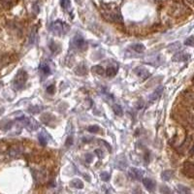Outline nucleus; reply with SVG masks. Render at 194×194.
I'll use <instances>...</instances> for the list:
<instances>
[{
  "label": "nucleus",
  "instance_id": "nucleus-9",
  "mask_svg": "<svg viewBox=\"0 0 194 194\" xmlns=\"http://www.w3.org/2000/svg\"><path fill=\"white\" fill-rule=\"evenodd\" d=\"M163 90H164V88H163V87H157L156 89H155V90L153 91V92H152V93L151 94V96H149V100L151 101V102H153V101H155V100H157V99H158L159 97L162 95Z\"/></svg>",
  "mask_w": 194,
  "mask_h": 194
},
{
  "label": "nucleus",
  "instance_id": "nucleus-21",
  "mask_svg": "<svg viewBox=\"0 0 194 194\" xmlns=\"http://www.w3.org/2000/svg\"><path fill=\"white\" fill-rule=\"evenodd\" d=\"M181 49V43L177 42V43H174L172 44L168 47V50L170 52H176V51H179V50Z\"/></svg>",
  "mask_w": 194,
  "mask_h": 194
},
{
  "label": "nucleus",
  "instance_id": "nucleus-3",
  "mask_svg": "<svg viewBox=\"0 0 194 194\" xmlns=\"http://www.w3.org/2000/svg\"><path fill=\"white\" fill-rule=\"evenodd\" d=\"M17 120L21 121V122L29 130H36L39 127V124L37 123V121H36L34 118H25V116H21V118H17Z\"/></svg>",
  "mask_w": 194,
  "mask_h": 194
},
{
  "label": "nucleus",
  "instance_id": "nucleus-11",
  "mask_svg": "<svg viewBox=\"0 0 194 194\" xmlns=\"http://www.w3.org/2000/svg\"><path fill=\"white\" fill-rule=\"evenodd\" d=\"M41 120H42V122L47 124V125H49V124H52V121H54V118L51 114L47 113V114H44V115L41 116Z\"/></svg>",
  "mask_w": 194,
  "mask_h": 194
},
{
  "label": "nucleus",
  "instance_id": "nucleus-8",
  "mask_svg": "<svg viewBox=\"0 0 194 194\" xmlns=\"http://www.w3.org/2000/svg\"><path fill=\"white\" fill-rule=\"evenodd\" d=\"M143 184H144V186H145L147 189L149 191V192H152V191H154L155 186H156V184H155V182H154L153 180L149 179V178L143 179Z\"/></svg>",
  "mask_w": 194,
  "mask_h": 194
},
{
  "label": "nucleus",
  "instance_id": "nucleus-19",
  "mask_svg": "<svg viewBox=\"0 0 194 194\" xmlns=\"http://www.w3.org/2000/svg\"><path fill=\"white\" fill-rule=\"evenodd\" d=\"M116 72H118V67H114V66H109L106 70V74L108 77H114L116 76Z\"/></svg>",
  "mask_w": 194,
  "mask_h": 194
},
{
  "label": "nucleus",
  "instance_id": "nucleus-6",
  "mask_svg": "<svg viewBox=\"0 0 194 194\" xmlns=\"http://www.w3.org/2000/svg\"><path fill=\"white\" fill-rule=\"evenodd\" d=\"M143 175H144L143 170H141V169H138V168L132 167V168H130L129 171H128L129 178L132 179V180H135V181H142Z\"/></svg>",
  "mask_w": 194,
  "mask_h": 194
},
{
  "label": "nucleus",
  "instance_id": "nucleus-35",
  "mask_svg": "<svg viewBox=\"0 0 194 194\" xmlns=\"http://www.w3.org/2000/svg\"><path fill=\"white\" fill-rule=\"evenodd\" d=\"M144 159H145L146 163H149V151H146L145 155H144Z\"/></svg>",
  "mask_w": 194,
  "mask_h": 194
},
{
  "label": "nucleus",
  "instance_id": "nucleus-28",
  "mask_svg": "<svg viewBox=\"0 0 194 194\" xmlns=\"http://www.w3.org/2000/svg\"><path fill=\"white\" fill-rule=\"evenodd\" d=\"M184 45L193 47L194 46V36H191V37L187 38L186 40H185V42H184Z\"/></svg>",
  "mask_w": 194,
  "mask_h": 194
},
{
  "label": "nucleus",
  "instance_id": "nucleus-7",
  "mask_svg": "<svg viewBox=\"0 0 194 194\" xmlns=\"http://www.w3.org/2000/svg\"><path fill=\"white\" fill-rule=\"evenodd\" d=\"M134 73L137 75L139 78H141L143 81H145V80H147L149 76H151V74L149 73V71L147 70L146 68L141 67V66H139V67H136L134 69Z\"/></svg>",
  "mask_w": 194,
  "mask_h": 194
},
{
  "label": "nucleus",
  "instance_id": "nucleus-34",
  "mask_svg": "<svg viewBox=\"0 0 194 194\" xmlns=\"http://www.w3.org/2000/svg\"><path fill=\"white\" fill-rule=\"evenodd\" d=\"M92 159H93V156L90 153L87 154V156H85V160H87V163H90L91 161H92Z\"/></svg>",
  "mask_w": 194,
  "mask_h": 194
},
{
  "label": "nucleus",
  "instance_id": "nucleus-32",
  "mask_svg": "<svg viewBox=\"0 0 194 194\" xmlns=\"http://www.w3.org/2000/svg\"><path fill=\"white\" fill-rule=\"evenodd\" d=\"M54 89H55L54 85H49L48 88H47V91H48V93H50V94H54Z\"/></svg>",
  "mask_w": 194,
  "mask_h": 194
},
{
  "label": "nucleus",
  "instance_id": "nucleus-22",
  "mask_svg": "<svg viewBox=\"0 0 194 194\" xmlns=\"http://www.w3.org/2000/svg\"><path fill=\"white\" fill-rule=\"evenodd\" d=\"M177 190H178L179 193H189L190 192L189 188H187L186 186H184V185H181V184L177 186Z\"/></svg>",
  "mask_w": 194,
  "mask_h": 194
},
{
  "label": "nucleus",
  "instance_id": "nucleus-23",
  "mask_svg": "<svg viewBox=\"0 0 194 194\" xmlns=\"http://www.w3.org/2000/svg\"><path fill=\"white\" fill-rule=\"evenodd\" d=\"M41 110H42V107L41 106H31L29 107L28 112L31 114H37V113H40Z\"/></svg>",
  "mask_w": 194,
  "mask_h": 194
},
{
  "label": "nucleus",
  "instance_id": "nucleus-24",
  "mask_svg": "<svg viewBox=\"0 0 194 194\" xmlns=\"http://www.w3.org/2000/svg\"><path fill=\"white\" fill-rule=\"evenodd\" d=\"M92 70L95 72V73L99 74V75H103L104 74V68L100 65H96L92 68Z\"/></svg>",
  "mask_w": 194,
  "mask_h": 194
},
{
  "label": "nucleus",
  "instance_id": "nucleus-27",
  "mask_svg": "<svg viewBox=\"0 0 194 194\" xmlns=\"http://www.w3.org/2000/svg\"><path fill=\"white\" fill-rule=\"evenodd\" d=\"M60 5H61V7L63 9H68L69 7H70V0H61L60 1Z\"/></svg>",
  "mask_w": 194,
  "mask_h": 194
},
{
  "label": "nucleus",
  "instance_id": "nucleus-20",
  "mask_svg": "<svg viewBox=\"0 0 194 194\" xmlns=\"http://www.w3.org/2000/svg\"><path fill=\"white\" fill-rule=\"evenodd\" d=\"M131 48L137 52H143L146 50L145 46L142 45V44H134V45H132Z\"/></svg>",
  "mask_w": 194,
  "mask_h": 194
},
{
  "label": "nucleus",
  "instance_id": "nucleus-17",
  "mask_svg": "<svg viewBox=\"0 0 194 194\" xmlns=\"http://www.w3.org/2000/svg\"><path fill=\"white\" fill-rule=\"evenodd\" d=\"M113 111H114V113H115L116 116H121L123 115L122 108H121L120 105H118V104H114L113 105Z\"/></svg>",
  "mask_w": 194,
  "mask_h": 194
},
{
  "label": "nucleus",
  "instance_id": "nucleus-10",
  "mask_svg": "<svg viewBox=\"0 0 194 194\" xmlns=\"http://www.w3.org/2000/svg\"><path fill=\"white\" fill-rule=\"evenodd\" d=\"M189 59V54L186 52H178L173 56L174 61H186Z\"/></svg>",
  "mask_w": 194,
  "mask_h": 194
},
{
  "label": "nucleus",
  "instance_id": "nucleus-12",
  "mask_svg": "<svg viewBox=\"0 0 194 194\" xmlns=\"http://www.w3.org/2000/svg\"><path fill=\"white\" fill-rule=\"evenodd\" d=\"M39 69H40V72H42L44 75H51L52 74V71H51V68H50V66L48 65V63L46 62H42L39 66Z\"/></svg>",
  "mask_w": 194,
  "mask_h": 194
},
{
  "label": "nucleus",
  "instance_id": "nucleus-13",
  "mask_svg": "<svg viewBox=\"0 0 194 194\" xmlns=\"http://www.w3.org/2000/svg\"><path fill=\"white\" fill-rule=\"evenodd\" d=\"M75 73L77 75H80V76H84V75L87 73V69L85 64H81L75 68Z\"/></svg>",
  "mask_w": 194,
  "mask_h": 194
},
{
  "label": "nucleus",
  "instance_id": "nucleus-29",
  "mask_svg": "<svg viewBox=\"0 0 194 194\" xmlns=\"http://www.w3.org/2000/svg\"><path fill=\"white\" fill-rule=\"evenodd\" d=\"M36 31L35 30H33V31L31 32V35H30V38H29V42L30 44H34L35 41H36Z\"/></svg>",
  "mask_w": 194,
  "mask_h": 194
},
{
  "label": "nucleus",
  "instance_id": "nucleus-14",
  "mask_svg": "<svg viewBox=\"0 0 194 194\" xmlns=\"http://www.w3.org/2000/svg\"><path fill=\"white\" fill-rule=\"evenodd\" d=\"M50 50L54 52V54H58L60 51H61V48L59 47L57 43H55L54 41H51V43H50V46H49Z\"/></svg>",
  "mask_w": 194,
  "mask_h": 194
},
{
  "label": "nucleus",
  "instance_id": "nucleus-31",
  "mask_svg": "<svg viewBox=\"0 0 194 194\" xmlns=\"http://www.w3.org/2000/svg\"><path fill=\"white\" fill-rule=\"evenodd\" d=\"M72 145H73V137H68L67 140H66L65 142V146L67 147V148H69V147H71Z\"/></svg>",
  "mask_w": 194,
  "mask_h": 194
},
{
  "label": "nucleus",
  "instance_id": "nucleus-2",
  "mask_svg": "<svg viewBox=\"0 0 194 194\" xmlns=\"http://www.w3.org/2000/svg\"><path fill=\"white\" fill-rule=\"evenodd\" d=\"M50 29L52 30V32L54 33V34L59 36V35L66 34V33L69 31L70 27L65 23H62L61 21H54V23L50 25Z\"/></svg>",
  "mask_w": 194,
  "mask_h": 194
},
{
  "label": "nucleus",
  "instance_id": "nucleus-38",
  "mask_svg": "<svg viewBox=\"0 0 194 194\" xmlns=\"http://www.w3.org/2000/svg\"><path fill=\"white\" fill-rule=\"evenodd\" d=\"M0 85H1V83H0Z\"/></svg>",
  "mask_w": 194,
  "mask_h": 194
},
{
  "label": "nucleus",
  "instance_id": "nucleus-37",
  "mask_svg": "<svg viewBox=\"0 0 194 194\" xmlns=\"http://www.w3.org/2000/svg\"><path fill=\"white\" fill-rule=\"evenodd\" d=\"M189 154L190 155H193L194 154V144H193V146L191 147V149H190V151H189Z\"/></svg>",
  "mask_w": 194,
  "mask_h": 194
},
{
  "label": "nucleus",
  "instance_id": "nucleus-26",
  "mask_svg": "<svg viewBox=\"0 0 194 194\" xmlns=\"http://www.w3.org/2000/svg\"><path fill=\"white\" fill-rule=\"evenodd\" d=\"M88 132H91V133H97L100 131V127L97 126V125H91V126H88Z\"/></svg>",
  "mask_w": 194,
  "mask_h": 194
},
{
  "label": "nucleus",
  "instance_id": "nucleus-15",
  "mask_svg": "<svg viewBox=\"0 0 194 194\" xmlns=\"http://www.w3.org/2000/svg\"><path fill=\"white\" fill-rule=\"evenodd\" d=\"M173 176H174V172L171 170L163 171L161 173V178L162 180H164V181H170Z\"/></svg>",
  "mask_w": 194,
  "mask_h": 194
},
{
  "label": "nucleus",
  "instance_id": "nucleus-30",
  "mask_svg": "<svg viewBox=\"0 0 194 194\" xmlns=\"http://www.w3.org/2000/svg\"><path fill=\"white\" fill-rule=\"evenodd\" d=\"M100 177H101V179L103 180V181H105V182H108V181H109V180H110V178H111L110 174H109V173H106V172L102 173Z\"/></svg>",
  "mask_w": 194,
  "mask_h": 194
},
{
  "label": "nucleus",
  "instance_id": "nucleus-4",
  "mask_svg": "<svg viewBox=\"0 0 194 194\" xmlns=\"http://www.w3.org/2000/svg\"><path fill=\"white\" fill-rule=\"evenodd\" d=\"M72 45L74 46V48L80 50V51H85V50L87 49V42H85V40L82 35L77 34V35H75V37L73 38Z\"/></svg>",
  "mask_w": 194,
  "mask_h": 194
},
{
  "label": "nucleus",
  "instance_id": "nucleus-1",
  "mask_svg": "<svg viewBox=\"0 0 194 194\" xmlns=\"http://www.w3.org/2000/svg\"><path fill=\"white\" fill-rule=\"evenodd\" d=\"M27 78H28V75H27L26 71L23 70V69L19 70V72L17 73L15 79H14V81L12 83L14 89L15 90L23 89L27 82Z\"/></svg>",
  "mask_w": 194,
  "mask_h": 194
},
{
  "label": "nucleus",
  "instance_id": "nucleus-36",
  "mask_svg": "<svg viewBox=\"0 0 194 194\" xmlns=\"http://www.w3.org/2000/svg\"><path fill=\"white\" fill-rule=\"evenodd\" d=\"M95 153H96V154H98V157H99V158H101V157L103 156V151H101L100 149H96V151H95Z\"/></svg>",
  "mask_w": 194,
  "mask_h": 194
},
{
  "label": "nucleus",
  "instance_id": "nucleus-16",
  "mask_svg": "<svg viewBox=\"0 0 194 194\" xmlns=\"http://www.w3.org/2000/svg\"><path fill=\"white\" fill-rule=\"evenodd\" d=\"M38 139H39V142H40L41 146H44L45 147L47 145V143H48V138H47V134L45 133V131L42 132L41 134H39L38 136Z\"/></svg>",
  "mask_w": 194,
  "mask_h": 194
},
{
  "label": "nucleus",
  "instance_id": "nucleus-18",
  "mask_svg": "<svg viewBox=\"0 0 194 194\" xmlns=\"http://www.w3.org/2000/svg\"><path fill=\"white\" fill-rule=\"evenodd\" d=\"M71 185L75 188H79V189H81V188L84 187V182L79 179H75L71 182Z\"/></svg>",
  "mask_w": 194,
  "mask_h": 194
},
{
  "label": "nucleus",
  "instance_id": "nucleus-5",
  "mask_svg": "<svg viewBox=\"0 0 194 194\" xmlns=\"http://www.w3.org/2000/svg\"><path fill=\"white\" fill-rule=\"evenodd\" d=\"M182 174L189 179H194V162H184L182 166Z\"/></svg>",
  "mask_w": 194,
  "mask_h": 194
},
{
  "label": "nucleus",
  "instance_id": "nucleus-25",
  "mask_svg": "<svg viewBox=\"0 0 194 194\" xmlns=\"http://www.w3.org/2000/svg\"><path fill=\"white\" fill-rule=\"evenodd\" d=\"M21 153V151L18 149V148H12L9 151V154L11 156H17V155H19Z\"/></svg>",
  "mask_w": 194,
  "mask_h": 194
},
{
  "label": "nucleus",
  "instance_id": "nucleus-33",
  "mask_svg": "<svg viewBox=\"0 0 194 194\" xmlns=\"http://www.w3.org/2000/svg\"><path fill=\"white\" fill-rule=\"evenodd\" d=\"M160 192H161V193H164V192H166V193H170V192H171V190L169 189V188H168L167 186H162L161 188H160Z\"/></svg>",
  "mask_w": 194,
  "mask_h": 194
}]
</instances>
